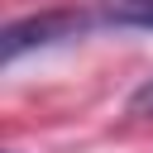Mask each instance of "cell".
Wrapping results in <instances>:
<instances>
[{
  "instance_id": "obj_3",
  "label": "cell",
  "mask_w": 153,
  "mask_h": 153,
  "mask_svg": "<svg viewBox=\"0 0 153 153\" xmlns=\"http://www.w3.org/2000/svg\"><path fill=\"white\" fill-rule=\"evenodd\" d=\"M129 115H139V120H153V76H143V81L129 91Z\"/></svg>"
},
{
  "instance_id": "obj_2",
  "label": "cell",
  "mask_w": 153,
  "mask_h": 153,
  "mask_svg": "<svg viewBox=\"0 0 153 153\" xmlns=\"http://www.w3.org/2000/svg\"><path fill=\"white\" fill-rule=\"evenodd\" d=\"M96 14L115 29H153V0H100Z\"/></svg>"
},
{
  "instance_id": "obj_1",
  "label": "cell",
  "mask_w": 153,
  "mask_h": 153,
  "mask_svg": "<svg viewBox=\"0 0 153 153\" xmlns=\"http://www.w3.org/2000/svg\"><path fill=\"white\" fill-rule=\"evenodd\" d=\"M91 29V14L81 10H43V14H29V19H14L0 38V57L14 67L24 53L33 48H53V43H67V38H81Z\"/></svg>"
}]
</instances>
